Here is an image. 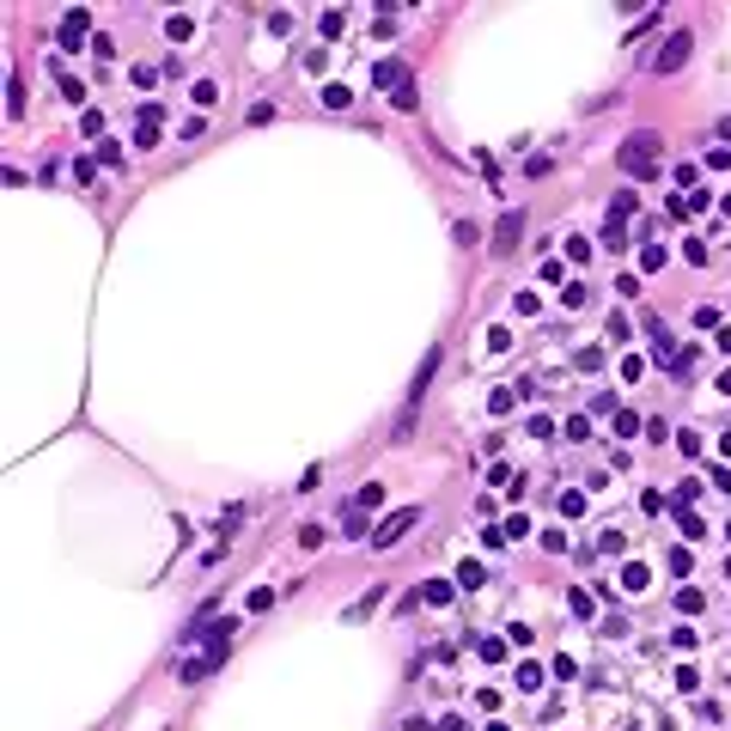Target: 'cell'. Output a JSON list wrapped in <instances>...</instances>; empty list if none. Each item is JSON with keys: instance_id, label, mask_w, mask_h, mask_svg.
Instances as JSON below:
<instances>
[{"instance_id": "cell-1", "label": "cell", "mask_w": 731, "mask_h": 731, "mask_svg": "<svg viewBox=\"0 0 731 731\" xmlns=\"http://www.w3.org/2000/svg\"><path fill=\"white\" fill-rule=\"evenodd\" d=\"M652 147H658L652 135H634L622 147V171H628V177H658V152Z\"/></svg>"}, {"instance_id": "cell-2", "label": "cell", "mask_w": 731, "mask_h": 731, "mask_svg": "<svg viewBox=\"0 0 731 731\" xmlns=\"http://www.w3.org/2000/svg\"><path fill=\"white\" fill-rule=\"evenodd\" d=\"M688 49H695V37H688V30H670V37H664V49L652 55V74H676V67L688 61Z\"/></svg>"}, {"instance_id": "cell-3", "label": "cell", "mask_w": 731, "mask_h": 731, "mask_svg": "<svg viewBox=\"0 0 731 731\" xmlns=\"http://www.w3.org/2000/svg\"><path fill=\"white\" fill-rule=\"evenodd\" d=\"M414 524H421V506H402V512H390L378 524V531H372V548H390V543H402V531H414Z\"/></svg>"}, {"instance_id": "cell-4", "label": "cell", "mask_w": 731, "mask_h": 731, "mask_svg": "<svg viewBox=\"0 0 731 731\" xmlns=\"http://www.w3.org/2000/svg\"><path fill=\"white\" fill-rule=\"evenodd\" d=\"M372 86H409V79H402V61H378V67H372Z\"/></svg>"}, {"instance_id": "cell-5", "label": "cell", "mask_w": 731, "mask_h": 731, "mask_svg": "<svg viewBox=\"0 0 731 731\" xmlns=\"http://www.w3.org/2000/svg\"><path fill=\"white\" fill-rule=\"evenodd\" d=\"M646 585H652V573H646L640 561H628L622 567V591H646Z\"/></svg>"}, {"instance_id": "cell-6", "label": "cell", "mask_w": 731, "mask_h": 731, "mask_svg": "<svg viewBox=\"0 0 731 731\" xmlns=\"http://www.w3.org/2000/svg\"><path fill=\"white\" fill-rule=\"evenodd\" d=\"M341 531H348V536H360V543H372V536H366V512H360L353 500H348V512H341Z\"/></svg>"}, {"instance_id": "cell-7", "label": "cell", "mask_w": 731, "mask_h": 731, "mask_svg": "<svg viewBox=\"0 0 731 731\" xmlns=\"http://www.w3.org/2000/svg\"><path fill=\"white\" fill-rule=\"evenodd\" d=\"M86 25H91L86 13H67V18H61V43H79V37H86Z\"/></svg>"}, {"instance_id": "cell-8", "label": "cell", "mask_w": 731, "mask_h": 731, "mask_svg": "<svg viewBox=\"0 0 731 731\" xmlns=\"http://www.w3.org/2000/svg\"><path fill=\"white\" fill-rule=\"evenodd\" d=\"M482 579H487V567H482V561H463V567H457V585H463V591H475Z\"/></svg>"}, {"instance_id": "cell-9", "label": "cell", "mask_w": 731, "mask_h": 731, "mask_svg": "<svg viewBox=\"0 0 731 731\" xmlns=\"http://www.w3.org/2000/svg\"><path fill=\"white\" fill-rule=\"evenodd\" d=\"M518 232H524V220H518V213H506V220H500V250H512Z\"/></svg>"}, {"instance_id": "cell-10", "label": "cell", "mask_w": 731, "mask_h": 731, "mask_svg": "<svg viewBox=\"0 0 731 731\" xmlns=\"http://www.w3.org/2000/svg\"><path fill=\"white\" fill-rule=\"evenodd\" d=\"M421 604H433V609H439V604H451V585H445V579H433V585L421 591Z\"/></svg>"}, {"instance_id": "cell-11", "label": "cell", "mask_w": 731, "mask_h": 731, "mask_svg": "<svg viewBox=\"0 0 731 731\" xmlns=\"http://www.w3.org/2000/svg\"><path fill=\"white\" fill-rule=\"evenodd\" d=\"M378 500H384V487H378V482H366L360 494H353V506H360V512H372V506H378Z\"/></svg>"}, {"instance_id": "cell-12", "label": "cell", "mask_w": 731, "mask_h": 731, "mask_svg": "<svg viewBox=\"0 0 731 731\" xmlns=\"http://www.w3.org/2000/svg\"><path fill=\"white\" fill-rule=\"evenodd\" d=\"M701 604H707V597H701V591H695V585H683V591H676V609H683V616H695V609H701Z\"/></svg>"}, {"instance_id": "cell-13", "label": "cell", "mask_w": 731, "mask_h": 731, "mask_svg": "<svg viewBox=\"0 0 731 731\" xmlns=\"http://www.w3.org/2000/svg\"><path fill=\"white\" fill-rule=\"evenodd\" d=\"M323 104H329V110H348L353 91H348V86H329V91H323Z\"/></svg>"}, {"instance_id": "cell-14", "label": "cell", "mask_w": 731, "mask_h": 731, "mask_svg": "<svg viewBox=\"0 0 731 731\" xmlns=\"http://www.w3.org/2000/svg\"><path fill=\"white\" fill-rule=\"evenodd\" d=\"M196 104H201V110L220 104V86H213V79H196Z\"/></svg>"}, {"instance_id": "cell-15", "label": "cell", "mask_w": 731, "mask_h": 731, "mask_svg": "<svg viewBox=\"0 0 731 731\" xmlns=\"http://www.w3.org/2000/svg\"><path fill=\"white\" fill-rule=\"evenodd\" d=\"M597 548H604V555H628V536H622V531H604V543H597Z\"/></svg>"}, {"instance_id": "cell-16", "label": "cell", "mask_w": 731, "mask_h": 731, "mask_svg": "<svg viewBox=\"0 0 731 731\" xmlns=\"http://www.w3.org/2000/svg\"><path fill=\"white\" fill-rule=\"evenodd\" d=\"M555 506H561V518H579V512H585V494H561Z\"/></svg>"}, {"instance_id": "cell-17", "label": "cell", "mask_w": 731, "mask_h": 731, "mask_svg": "<svg viewBox=\"0 0 731 731\" xmlns=\"http://www.w3.org/2000/svg\"><path fill=\"white\" fill-rule=\"evenodd\" d=\"M640 268H664V244H646V250H640Z\"/></svg>"}, {"instance_id": "cell-18", "label": "cell", "mask_w": 731, "mask_h": 731, "mask_svg": "<svg viewBox=\"0 0 731 731\" xmlns=\"http://www.w3.org/2000/svg\"><path fill=\"white\" fill-rule=\"evenodd\" d=\"M518 688H543V670H536V664H518Z\"/></svg>"}, {"instance_id": "cell-19", "label": "cell", "mask_w": 731, "mask_h": 731, "mask_svg": "<svg viewBox=\"0 0 731 731\" xmlns=\"http://www.w3.org/2000/svg\"><path fill=\"white\" fill-rule=\"evenodd\" d=\"M561 305H567V311H579V305H585V287H579V280H573V287H561Z\"/></svg>"}, {"instance_id": "cell-20", "label": "cell", "mask_w": 731, "mask_h": 731, "mask_svg": "<svg viewBox=\"0 0 731 731\" xmlns=\"http://www.w3.org/2000/svg\"><path fill=\"white\" fill-rule=\"evenodd\" d=\"M402 731H433V725H426V719H409V725H402Z\"/></svg>"}, {"instance_id": "cell-21", "label": "cell", "mask_w": 731, "mask_h": 731, "mask_svg": "<svg viewBox=\"0 0 731 731\" xmlns=\"http://www.w3.org/2000/svg\"><path fill=\"white\" fill-rule=\"evenodd\" d=\"M719 451H725V457H731V433H725V439H719Z\"/></svg>"}]
</instances>
